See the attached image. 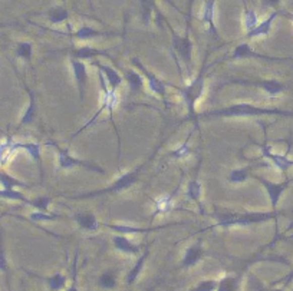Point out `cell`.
<instances>
[{
	"instance_id": "cell-36",
	"label": "cell",
	"mask_w": 293,
	"mask_h": 291,
	"mask_svg": "<svg viewBox=\"0 0 293 291\" xmlns=\"http://www.w3.org/2000/svg\"><path fill=\"white\" fill-rule=\"evenodd\" d=\"M256 25H257V15H256L253 10H246V13H245V28L246 30H252V29L255 28Z\"/></svg>"
},
{
	"instance_id": "cell-34",
	"label": "cell",
	"mask_w": 293,
	"mask_h": 291,
	"mask_svg": "<svg viewBox=\"0 0 293 291\" xmlns=\"http://www.w3.org/2000/svg\"><path fill=\"white\" fill-rule=\"evenodd\" d=\"M99 284L101 287L104 288H113L116 285V278L113 275L112 272H106V274H102L101 278H99Z\"/></svg>"
},
{
	"instance_id": "cell-1",
	"label": "cell",
	"mask_w": 293,
	"mask_h": 291,
	"mask_svg": "<svg viewBox=\"0 0 293 291\" xmlns=\"http://www.w3.org/2000/svg\"><path fill=\"white\" fill-rule=\"evenodd\" d=\"M265 113H280L284 115L282 111H276V109H266V108H257L255 105L250 104H237L227 106V108H221V109H216L211 112H204L200 115V118H233V116H259V115H265Z\"/></svg>"
},
{
	"instance_id": "cell-8",
	"label": "cell",
	"mask_w": 293,
	"mask_h": 291,
	"mask_svg": "<svg viewBox=\"0 0 293 291\" xmlns=\"http://www.w3.org/2000/svg\"><path fill=\"white\" fill-rule=\"evenodd\" d=\"M172 46H174V49L179 52V55L181 56V59H183L190 67V65H191V52H193V46H191L190 39L187 38V36H186V38H180L179 35L172 33Z\"/></svg>"
},
{
	"instance_id": "cell-7",
	"label": "cell",
	"mask_w": 293,
	"mask_h": 291,
	"mask_svg": "<svg viewBox=\"0 0 293 291\" xmlns=\"http://www.w3.org/2000/svg\"><path fill=\"white\" fill-rule=\"evenodd\" d=\"M133 63L137 67H140L141 69V72L144 74V76L148 79V88L151 89L154 94L160 95V96H164L165 95V85H164V82L161 81V79H158L155 75H152L151 72L145 67V66H142V63L138 60V59H135L134 57L133 59Z\"/></svg>"
},
{
	"instance_id": "cell-33",
	"label": "cell",
	"mask_w": 293,
	"mask_h": 291,
	"mask_svg": "<svg viewBox=\"0 0 293 291\" xmlns=\"http://www.w3.org/2000/svg\"><path fill=\"white\" fill-rule=\"evenodd\" d=\"M16 55L19 57H23V59H30L32 56V43H28V42H22L18 45V49H16Z\"/></svg>"
},
{
	"instance_id": "cell-14",
	"label": "cell",
	"mask_w": 293,
	"mask_h": 291,
	"mask_svg": "<svg viewBox=\"0 0 293 291\" xmlns=\"http://www.w3.org/2000/svg\"><path fill=\"white\" fill-rule=\"evenodd\" d=\"M113 245L120 250V251H123V253L127 254H134V255H137V254L140 253V247L138 245H134L128 238H125L124 235H115L112 238Z\"/></svg>"
},
{
	"instance_id": "cell-18",
	"label": "cell",
	"mask_w": 293,
	"mask_h": 291,
	"mask_svg": "<svg viewBox=\"0 0 293 291\" xmlns=\"http://www.w3.org/2000/svg\"><path fill=\"white\" fill-rule=\"evenodd\" d=\"M76 221H78L79 227H82L86 231H96L99 227L96 218L92 214H79V215H76Z\"/></svg>"
},
{
	"instance_id": "cell-3",
	"label": "cell",
	"mask_w": 293,
	"mask_h": 291,
	"mask_svg": "<svg viewBox=\"0 0 293 291\" xmlns=\"http://www.w3.org/2000/svg\"><path fill=\"white\" fill-rule=\"evenodd\" d=\"M203 91H204V81H203V75H200L196 81H193V82H191L187 88L181 89V95H183L184 101H186L187 105H189L190 116H191V118L196 115V112H194V104L197 102V99L201 96Z\"/></svg>"
},
{
	"instance_id": "cell-2",
	"label": "cell",
	"mask_w": 293,
	"mask_h": 291,
	"mask_svg": "<svg viewBox=\"0 0 293 291\" xmlns=\"http://www.w3.org/2000/svg\"><path fill=\"white\" fill-rule=\"evenodd\" d=\"M272 214H262V212H255V214H242V215H218V226L228 227V226H249L253 223H260L270 218Z\"/></svg>"
},
{
	"instance_id": "cell-20",
	"label": "cell",
	"mask_w": 293,
	"mask_h": 291,
	"mask_svg": "<svg viewBox=\"0 0 293 291\" xmlns=\"http://www.w3.org/2000/svg\"><path fill=\"white\" fill-rule=\"evenodd\" d=\"M246 57H259V59H263L266 56L253 52L247 43H242V45L236 46L235 52H233V59H246Z\"/></svg>"
},
{
	"instance_id": "cell-12",
	"label": "cell",
	"mask_w": 293,
	"mask_h": 291,
	"mask_svg": "<svg viewBox=\"0 0 293 291\" xmlns=\"http://www.w3.org/2000/svg\"><path fill=\"white\" fill-rule=\"evenodd\" d=\"M19 148H22V143L20 142H15L12 138H9L8 141L2 142L0 143V164L5 165L9 158L13 155L15 151H18Z\"/></svg>"
},
{
	"instance_id": "cell-6",
	"label": "cell",
	"mask_w": 293,
	"mask_h": 291,
	"mask_svg": "<svg viewBox=\"0 0 293 291\" xmlns=\"http://www.w3.org/2000/svg\"><path fill=\"white\" fill-rule=\"evenodd\" d=\"M233 84H242V85H250V86H259L262 89H265L269 95H279L283 91V85L277 81H246V79H233Z\"/></svg>"
},
{
	"instance_id": "cell-10",
	"label": "cell",
	"mask_w": 293,
	"mask_h": 291,
	"mask_svg": "<svg viewBox=\"0 0 293 291\" xmlns=\"http://www.w3.org/2000/svg\"><path fill=\"white\" fill-rule=\"evenodd\" d=\"M72 66H74V74H75L76 82H78V88H79V94H81V99L84 101L85 98V88H86V67L85 65L78 60L74 59L72 60Z\"/></svg>"
},
{
	"instance_id": "cell-17",
	"label": "cell",
	"mask_w": 293,
	"mask_h": 291,
	"mask_svg": "<svg viewBox=\"0 0 293 291\" xmlns=\"http://www.w3.org/2000/svg\"><path fill=\"white\" fill-rule=\"evenodd\" d=\"M72 55H74V57H76V59L82 60V59H89V57L94 56H106V52H104V50H96L94 47L84 46L74 50Z\"/></svg>"
},
{
	"instance_id": "cell-29",
	"label": "cell",
	"mask_w": 293,
	"mask_h": 291,
	"mask_svg": "<svg viewBox=\"0 0 293 291\" xmlns=\"http://www.w3.org/2000/svg\"><path fill=\"white\" fill-rule=\"evenodd\" d=\"M237 281H239L237 278L226 277V278H223L221 281L218 282L217 291H236Z\"/></svg>"
},
{
	"instance_id": "cell-31",
	"label": "cell",
	"mask_w": 293,
	"mask_h": 291,
	"mask_svg": "<svg viewBox=\"0 0 293 291\" xmlns=\"http://www.w3.org/2000/svg\"><path fill=\"white\" fill-rule=\"evenodd\" d=\"M187 195L191 199H194L196 202L200 201V195H201V185H200L197 181H191L187 187Z\"/></svg>"
},
{
	"instance_id": "cell-35",
	"label": "cell",
	"mask_w": 293,
	"mask_h": 291,
	"mask_svg": "<svg viewBox=\"0 0 293 291\" xmlns=\"http://www.w3.org/2000/svg\"><path fill=\"white\" fill-rule=\"evenodd\" d=\"M141 8H142V20L147 25L150 16H151V10L154 8V0H141Z\"/></svg>"
},
{
	"instance_id": "cell-15",
	"label": "cell",
	"mask_w": 293,
	"mask_h": 291,
	"mask_svg": "<svg viewBox=\"0 0 293 291\" xmlns=\"http://www.w3.org/2000/svg\"><path fill=\"white\" fill-rule=\"evenodd\" d=\"M262 151H263V155L273 161L274 165H276L279 169H282V171H286V169L289 168L290 165H293V161L287 160V158L283 157V155H276V154H272L267 147H262Z\"/></svg>"
},
{
	"instance_id": "cell-42",
	"label": "cell",
	"mask_w": 293,
	"mask_h": 291,
	"mask_svg": "<svg viewBox=\"0 0 293 291\" xmlns=\"http://www.w3.org/2000/svg\"><path fill=\"white\" fill-rule=\"evenodd\" d=\"M113 231H118V233H142L144 230L141 228H135V227H130V226H112L111 227Z\"/></svg>"
},
{
	"instance_id": "cell-44",
	"label": "cell",
	"mask_w": 293,
	"mask_h": 291,
	"mask_svg": "<svg viewBox=\"0 0 293 291\" xmlns=\"http://www.w3.org/2000/svg\"><path fill=\"white\" fill-rule=\"evenodd\" d=\"M280 0H263V8H269V6H277Z\"/></svg>"
},
{
	"instance_id": "cell-47",
	"label": "cell",
	"mask_w": 293,
	"mask_h": 291,
	"mask_svg": "<svg viewBox=\"0 0 293 291\" xmlns=\"http://www.w3.org/2000/svg\"><path fill=\"white\" fill-rule=\"evenodd\" d=\"M274 291H280V290H274Z\"/></svg>"
},
{
	"instance_id": "cell-22",
	"label": "cell",
	"mask_w": 293,
	"mask_h": 291,
	"mask_svg": "<svg viewBox=\"0 0 293 291\" xmlns=\"http://www.w3.org/2000/svg\"><path fill=\"white\" fill-rule=\"evenodd\" d=\"M47 18L52 23H61V22H65L69 18V13L67 9L64 8H53L47 12Z\"/></svg>"
},
{
	"instance_id": "cell-25",
	"label": "cell",
	"mask_w": 293,
	"mask_h": 291,
	"mask_svg": "<svg viewBox=\"0 0 293 291\" xmlns=\"http://www.w3.org/2000/svg\"><path fill=\"white\" fill-rule=\"evenodd\" d=\"M0 184L3 185L5 189H13L15 187H26L22 181L13 178L8 174H3V172H0Z\"/></svg>"
},
{
	"instance_id": "cell-38",
	"label": "cell",
	"mask_w": 293,
	"mask_h": 291,
	"mask_svg": "<svg viewBox=\"0 0 293 291\" xmlns=\"http://www.w3.org/2000/svg\"><path fill=\"white\" fill-rule=\"evenodd\" d=\"M247 178V169H235L230 172L228 181L230 182H243Z\"/></svg>"
},
{
	"instance_id": "cell-11",
	"label": "cell",
	"mask_w": 293,
	"mask_h": 291,
	"mask_svg": "<svg viewBox=\"0 0 293 291\" xmlns=\"http://www.w3.org/2000/svg\"><path fill=\"white\" fill-rule=\"evenodd\" d=\"M260 182L263 184L267 189V194H269V198H270V202H272V207H276L277 202H279V198L282 195L283 189L287 187V184H274V182H270L267 179L260 178Z\"/></svg>"
},
{
	"instance_id": "cell-26",
	"label": "cell",
	"mask_w": 293,
	"mask_h": 291,
	"mask_svg": "<svg viewBox=\"0 0 293 291\" xmlns=\"http://www.w3.org/2000/svg\"><path fill=\"white\" fill-rule=\"evenodd\" d=\"M127 81H128V84H130L133 91H140L142 88V85H144L142 76L140 74H137V72H134V70H128L127 72Z\"/></svg>"
},
{
	"instance_id": "cell-19",
	"label": "cell",
	"mask_w": 293,
	"mask_h": 291,
	"mask_svg": "<svg viewBox=\"0 0 293 291\" xmlns=\"http://www.w3.org/2000/svg\"><path fill=\"white\" fill-rule=\"evenodd\" d=\"M96 66L99 67V70H101V72H104L105 75H106V81L109 82V85H111V88H112V89H115L116 86H120V85H121V82H123V78L118 75L113 69H111L109 66L101 65V63H96Z\"/></svg>"
},
{
	"instance_id": "cell-9",
	"label": "cell",
	"mask_w": 293,
	"mask_h": 291,
	"mask_svg": "<svg viewBox=\"0 0 293 291\" xmlns=\"http://www.w3.org/2000/svg\"><path fill=\"white\" fill-rule=\"evenodd\" d=\"M277 16V12H273L267 19H265L262 23H257L255 28L252 30H249L246 35L247 39L257 38V36H267L269 32H270V28H272V23H273L274 18Z\"/></svg>"
},
{
	"instance_id": "cell-43",
	"label": "cell",
	"mask_w": 293,
	"mask_h": 291,
	"mask_svg": "<svg viewBox=\"0 0 293 291\" xmlns=\"http://www.w3.org/2000/svg\"><path fill=\"white\" fill-rule=\"evenodd\" d=\"M217 282L216 281H203L200 282L199 287L194 291H214L217 288Z\"/></svg>"
},
{
	"instance_id": "cell-32",
	"label": "cell",
	"mask_w": 293,
	"mask_h": 291,
	"mask_svg": "<svg viewBox=\"0 0 293 291\" xmlns=\"http://www.w3.org/2000/svg\"><path fill=\"white\" fill-rule=\"evenodd\" d=\"M49 202H50V198L49 197H38L35 198V199H32V201H29V204L32 205V207H35L39 211H42V212H45L49 207Z\"/></svg>"
},
{
	"instance_id": "cell-21",
	"label": "cell",
	"mask_w": 293,
	"mask_h": 291,
	"mask_svg": "<svg viewBox=\"0 0 293 291\" xmlns=\"http://www.w3.org/2000/svg\"><path fill=\"white\" fill-rule=\"evenodd\" d=\"M29 92V106L28 109L25 111L23 113V116H22V119H20V125H26V123H30L33 121V118H35V113H36V102H35V96L33 94L28 91Z\"/></svg>"
},
{
	"instance_id": "cell-41",
	"label": "cell",
	"mask_w": 293,
	"mask_h": 291,
	"mask_svg": "<svg viewBox=\"0 0 293 291\" xmlns=\"http://www.w3.org/2000/svg\"><path fill=\"white\" fill-rule=\"evenodd\" d=\"M30 218H32L33 221H52V220H55L57 216L49 215V214H45V212H42V211H38V212H32V214H30Z\"/></svg>"
},
{
	"instance_id": "cell-24",
	"label": "cell",
	"mask_w": 293,
	"mask_h": 291,
	"mask_svg": "<svg viewBox=\"0 0 293 291\" xmlns=\"http://www.w3.org/2000/svg\"><path fill=\"white\" fill-rule=\"evenodd\" d=\"M76 38L81 39V40H86V39H92V38H98V36H101V35H104L102 32H99V30H95V29L89 28V26H86L84 25L82 28H79L76 30Z\"/></svg>"
},
{
	"instance_id": "cell-45",
	"label": "cell",
	"mask_w": 293,
	"mask_h": 291,
	"mask_svg": "<svg viewBox=\"0 0 293 291\" xmlns=\"http://www.w3.org/2000/svg\"><path fill=\"white\" fill-rule=\"evenodd\" d=\"M68 291H78V288H76V285L74 284V285H72V287H71V288H69Z\"/></svg>"
},
{
	"instance_id": "cell-23",
	"label": "cell",
	"mask_w": 293,
	"mask_h": 291,
	"mask_svg": "<svg viewBox=\"0 0 293 291\" xmlns=\"http://www.w3.org/2000/svg\"><path fill=\"white\" fill-rule=\"evenodd\" d=\"M46 281L50 290L61 291L64 287H65V284H67V277H65L64 274H55V275H52V277L46 278Z\"/></svg>"
},
{
	"instance_id": "cell-30",
	"label": "cell",
	"mask_w": 293,
	"mask_h": 291,
	"mask_svg": "<svg viewBox=\"0 0 293 291\" xmlns=\"http://www.w3.org/2000/svg\"><path fill=\"white\" fill-rule=\"evenodd\" d=\"M0 197L8 198V199H15V201H23V202L29 204V199H26L22 192H18L15 189H2L0 191Z\"/></svg>"
},
{
	"instance_id": "cell-16",
	"label": "cell",
	"mask_w": 293,
	"mask_h": 291,
	"mask_svg": "<svg viewBox=\"0 0 293 291\" xmlns=\"http://www.w3.org/2000/svg\"><path fill=\"white\" fill-rule=\"evenodd\" d=\"M201 253H203V250H201V247L199 244L193 245V247H190L189 250H187V253H186V257H184V260H183V267H191V265H194V264L199 261V258L201 257Z\"/></svg>"
},
{
	"instance_id": "cell-40",
	"label": "cell",
	"mask_w": 293,
	"mask_h": 291,
	"mask_svg": "<svg viewBox=\"0 0 293 291\" xmlns=\"http://www.w3.org/2000/svg\"><path fill=\"white\" fill-rule=\"evenodd\" d=\"M3 233L0 231V272L8 271V260H6V254L3 250Z\"/></svg>"
},
{
	"instance_id": "cell-28",
	"label": "cell",
	"mask_w": 293,
	"mask_h": 291,
	"mask_svg": "<svg viewBox=\"0 0 293 291\" xmlns=\"http://www.w3.org/2000/svg\"><path fill=\"white\" fill-rule=\"evenodd\" d=\"M22 148L26 150V152L38 162L39 167H40V145L33 143V142H28V143H22Z\"/></svg>"
},
{
	"instance_id": "cell-39",
	"label": "cell",
	"mask_w": 293,
	"mask_h": 291,
	"mask_svg": "<svg viewBox=\"0 0 293 291\" xmlns=\"http://www.w3.org/2000/svg\"><path fill=\"white\" fill-rule=\"evenodd\" d=\"M190 154H191V150H190L189 143L184 142V143H183L181 147H179L174 152H171V157H172V158H186V157H189Z\"/></svg>"
},
{
	"instance_id": "cell-4",
	"label": "cell",
	"mask_w": 293,
	"mask_h": 291,
	"mask_svg": "<svg viewBox=\"0 0 293 291\" xmlns=\"http://www.w3.org/2000/svg\"><path fill=\"white\" fill-rule=\"evenodd\" d=\"M138 174H140V168L134 169L131 172H127L125 175L120 177L113 182L109 188H105L102 191H96L92 194H88V197H95V195H99V194H106V192H118V191H123L130 188L133 184H135V181L138 179Z\"/></svg>"
},
{
	"instance_id": "cell-46",
	"label": "cell",
	"mask_w": 293,
	"mask_h": 291,
	"mask_svg": "<svg viewBox=\"0 0 293 291\" xmlns=\"http://www.w3.org/2000/svg\"><path fill=\"white\" fill-rule=\"evenodd\" d=\"M191 5H193V0H191V2H190V6H191Z\"/></svg>"
},
{
	"instance_id": "cell-27",
	"label": "cell",
	"mask_w": 293,
	"mask_h": 291,
	"mask_svg": "<svg viewBox=\"0 0 293 291\" xmlns=\"http://www.w3.org/2000/svg\"><path fill=\"white\" fill-rule=\"evenodd\" d=\"M148 254H150V251L147 250V251L140 257V260H138L137 265H135L133 270H131V272L128 274V282H130V284H133V282L137 280V277H138V274L141 271V268L144 267V263H145V260H147V257H148Z\"/></svg>"
},
{
	"instance_id": "cell-13",
	"label": "cell",
	"mask_w": 293,
	"mask_h": 291,
	"mask_svg": "<svg viewBox=\"0 0 293 291\" xmlns=\"http://www.w3.org/2000/svg\"><path fill=\"white\" fill-rule=\"evenodd\" d=\"M214 6H216V0H207V2L204 3L201 20H203L204 23H208L211 33L216 36V35H217V30H216V26H214Z\"/></svg>"
},
{
	"instance_id": "cell-5",
	"label": "cell",
	"mask_w": 293,
	"mask_h": 291,
	"mask_svg": "<svg viewBox=\"0 0 293 291\" xmlns=\"http://www.w3.org/2000/svg\"><path fill=\"white\" fill-rule=\"evenodd\" d=\"M57 154H59V167L62 169H69L74 168V167H85L88 169H92V171H96V172H104L102 169H99L98 167H94L91 164H86L84 161H79L71 157V154L68 151L61 150V148H56Z\"/></svg>"
},
{
	"instance_id": "cell-37",
	"label": "cell",
	"mask_w": 293,
	"mask_h": 291,
	"mask_svg": "<svg viewBox=\"0 0 293 291\" xmlns=\"http://www.w3.org/2000/svg\"><path fill=\"white\" fill-rule=\"evenodd\" d=\"M171 199L172 197H167V198H162L160 201H155V212H154V215H157V214H160V212H165V211H168L171 208Z\"/></svg>"
}]
</instances>
